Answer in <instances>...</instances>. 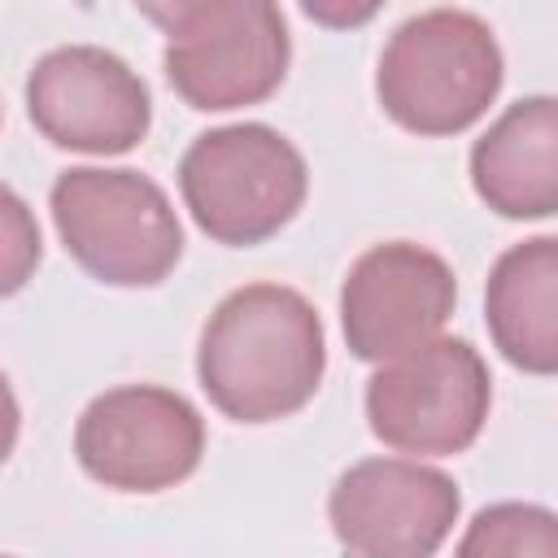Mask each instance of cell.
I'll use <instances>...</instances> for the list:
<instances>
[{
    "label": "cell",
    "instance_id": "cell-13",
    "mask_svg": "<svg viewBox=\"0 0 558 558\" xmlns=\"http://www.w3.org/2000/svg\"><path fill=\"white\" fill-rule=\"evenodd\" d=\"M453 558H558V514L536 501H493L475 510Z\"/></svg>",
    "mask_w": 558,
    "mask_h": 558
},
{
    "label": "cell",
    "instance_id": "cell-15",
    "mask_svg": "<svg viewBox=\"0 0 558 558\" xmlns=\"http://www.w3.org/2000/svg\"><path fill=\"white\" fill-rule=\"evenodd\" d=\"M301 13L305 17H314V22H331V26H353V22H366V17H375V4H366V9H323V4H301Z\"/></svg>",
    "mask_w": 558,
    "mask_h": 558
},
{
    "label": "cell",
    "instance_id": "cell-3",
    "mask_svg": "<svg viewBox=\"0 0 558 558\" xmlns=\"http://www.w3.org/2000/svg\"><path fill=\"white\" fill-rule=\"evenodd\" d=\"M140 13L166 35L170 87L201 113L262 105L288 74L292 35L270 0H174L140 4Z\"/></svg>",
    "mask_w": 558,
    "mask_h": 558
},
{
    "label": "cell",
    "instance_id": "cell-1",
    "mask_svg": "<svg viewBox=\"0 0 558 558\" xmlns=\"http://www.w3.org/2000/svg\"><path fill=\"white\" fill-rule=\"evenodd\" d=\"M323 371V318L288 283H244L201 327L196 379L231 423H275L305 410Z\"/></svg>",
    "mask_w": 558,
    "mask_h": 558
},
{
    "label": "cell",
    "instance_id": "cell-8",
    "mask_svg": "<svg viewBox=\"0 0 558 558\" xmlns=\"http://www.w3.org/2000/svg\"><path fill=\"white\" fill-rule=\"evenodd\" d=\"M458 305L453 266L414 240L366 248L340 283V327L357 362H397L432 340Z\"/></svg>",
    "mask_w": 558,
    "mask_h": 558
},
{
    "label": "cell",
    "instance_id": "cell-9",
    "mask_svg": "<svg viewBox=\"0 0 558 558\" xmlns=\"http://www.w3.org/2000/svg\"><path fill=\"white\" fill-rule=\"evenodd\" d=\"M26 113L57 148L118 157L148 135L153 96L118 52L100 44H65L31 65Z\"/></svg>",
    "mask_w": 558,
    "mask_h": 558
},
{
    "label": "cell",
    "instance_id": "cell-7",
    "mask_svg": "<svg viewBox=\"0 0 558 558\" xmlns=\"http://www.w3.org/2000/svg\"><path fill=\"white\" fill-rule=\"evenodd\" d=\"M78 466L113 493H161L205 458L201 410L161 384H122L92 397L74 423Z\"/></svg>",
    "mask_w": 558,
    "mask_h": 558
},
{
    "label": "cell",
    "instance_id": "cell-11",
    "mask_svg": "<svg viewBox=\"0 0 558 558\" xmlns=\"http://www.w3.org/2000/svg\"><path fill=\"white\" fill-rule=\"evenodd\" d=\"M471 187L514 222L558 214V96L514 100L471 144Z\"/></svg>",
    "mask_w": 558,
    "mask_h": 558
},
{
    "label": "cell",
    "instance_id": "cell-10",
    "mask_svg": "<svg viewBox=\"0 0 558 558\" xmlns=\"http://www.w3.org/2000/svg\"><path fill=\"white\" fill-rule=\"evenodd\" d=\"M458 510V484L418 458H362L327 493V523L344 558H432Z\"/></svg>",
    "mask_w": 558,
    "mask_h": 558
},
{
    "label": "cell",
    "instance_id": "cell-6",
    "mask_svg": "<svg viewBox=\"0 0 558 558\" xmlns=\"http://www.w3.org/2000/svg\"><path fill=\"white\" fill-rule=\"evenodd\" d=\"M493 405V375L462 336H440L366 379L375 440L414 458H449L480 440Z\"/></svg>",
    "mask_w": 558,
    "mask_h": 558
},
{
    "label": "cell",
    "instance_id": "cell-2",
    "mask_svg": "<svg viewBox=\"0 0 558 558\" xmlns=\"http://www.w3.org/2000/svg\"><path fill=\"white\" fill-rule=\"evenodd\" d=\"M506 61L493 26L471 9H423L405 17L375 65L379 109L410 135H462L497 100Z\"/></svg>",
    "mask_w": 558,
    "mask_h": 558
},
{
    "label": "cell",
    "instance_id": "cell-14",
    "mask_svg": "<svg viewBox=\"0 0 558 558\" xmlns=\"http://www.w3.org/2000/svg\"><path fill=\"white\" fill-rule=\"evenodd\" d=\"M4 231H9V248H4V292H17L26 283V270L39 266V227L31 222L22 196L13 187H4Z\"/></svg>",
    "mask_w": 558,
    "mask_h": 558
},
{
    "label": "cell",
    "instance_id": "cell-5",
    "mask_svg": "<svg viewBox=\"0 0 558 558\" xmlns=\"http://www.w3.org/2000/svg\"><path fill=\"white\" fill-rule=\"evenodd\" d=\"M179 192L192 222L227 248H253L279 235L310 192L301 148L266 122L201 131L179 157Z\"/></svg>",
    "mask_w": 558,
    "mask_h": 558
},
{
    "label": "cell",
    "instance_id": "cell-12",
    "mask_svg": "<svg viewBox=\"0 0 558 558\" xmlns=\"http://www.w3.org/2000/svg\"><path fill=\"white\" fill-rule=\"evenodd\" d=\"M493 349L523 375H558V235L510 244L484 283Z\"/></svg>",
    "mask_w": 558,
    "mask_h": 558
},
{
    "label": "cell",
    "instance_id": "cell-4",
    "mask_svg": "<svg viewBox=\"0 0 558 558\" xmlns=\"http://www.w3.org/2000/svg\"><path fill=\"white\" fill-rule=\"evenodd\" d=\"M65 253L109 288H157L183 257V227L157 179L140 170L70 166L48 192Z\"/></svg>",
    "mask_w": 558,
    "mask_h": 558
}]
</instances>
